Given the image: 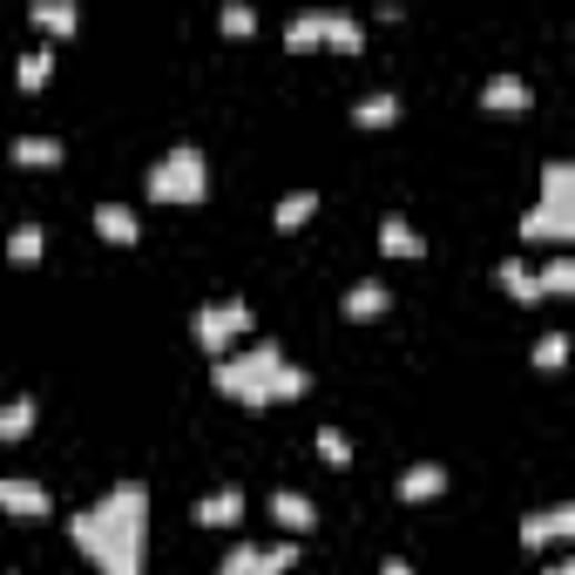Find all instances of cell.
<instances>
[{
    "mask_svg": "<svg viewBox=\"0 0 575 575\" xmlns=\"http://www.w3.org/2000/svg\"><path fill=\"white\" fill-rule=\"evenodd\" d=\"M68 535H75V548L89 555L102 575H142V555H149V487L142 480H116L102 502L68 515Z\"/></svg>",
    "mask_w": 575,
    "mask_h": 575,
    "instance_id": "cell-1",
    "label": "cell"
},
{
    "mask_svg": "<svg viewBox=\"0 0 575 575\" xmlns=\"http://www.w3.org/2000/svg\"><path fill=\"white\" fill-rule=\"evenodd\" d=\"M278 373H285V346L278 339H251L244 353H224L217 359V393L237 399V406H271Z\"/></svg>",
    "mask_w": 575,
    "mask_h": 575,
    "instance_id": "cell-2",
    "label": "cell"
},
{
    "mask_svg": "<svg viewBox=\"0 0 575 575\" xmlns=\"http://www.w3.org/2000/svg\"><path fill=\"white\" fill-rule=\"evenodd\" d=\"M149 197L156 204H204L210 197V162L197 142H170L149 162Z\"/></svg>",
    "mask_w": 575,
    "mask_h": 575,
    "instance_id": "cell-3",
    "label": "cell"
},
{
    "mask_svg": "<svg viewBox=\"0 0 575 575\" xmlns=\"http://www.w3.org/2000/svg\"><path fill=\"white\" fill-rule=\"evenodd\" d=\"M190 325H197V346L224 359L244 333H251V298H217V305H197V318H190Z\"/></svg>",
    "mask_w": 575,
    "mask_h": 575,
    "instance_id": "cell-4",
    "label": "cell"
},
{
    "mask_svg": "<svg viewBox=\"0 0 575 575\" xmlns=\"http://www.w3.org/2000/svg\"><path fill=\"white\" fill-rule=\"evenodd\" d=\"M285 41L291 48H311V41H333V48H359V21L346 8H305L285 21Z\"/></svg>",
    "mask_w": 575,
    "mask_h": 575,
    "instance_id": "cell-5",
    "label": "cell"
},
{
    "mask_svg": "<svg viewBox=\"0 0 575 575\" xmlns=\"http://www.w3.org/2000/svg\"><path fill=\"white\" fill-rule=\"evenodd\" d=\"M298 555H305L298 542H230L217 575H285V568H298Z\"/></svg>",
    "mask_w": 575,
    "mask_h": 575,
    "instance_id": "cell-6",
    "label": "cell"
},
{
    "mask_svg": "<svg viewBox=\"0 0 575 575\" xmlns=\"http://www.w3.org/2000/svg\"><path fill=\"white\" fill-rule=\"evenodd\" d=\"M0 508H8V515H48L54 495L41 480H28V474H8V480H0Z\"/></svg>",
    "mask_w": 575,
    "mask_h": 575,
    "instance_id": "cell-7",
    "label": "cell"
},
{
    "mask_svg": "<svg viewBox=\"0 0 575 575\" xmlns=\"http://www.w3.org/2000/svg\"><path fill=\"white\" fill-rule=\"evenodd\" d=\"M522 237H548V244H568L575 237V210L568 204H535L522 217Z\"/></svg>",
    "mask_w": 575,
    "mask_h": 575,
    "instance_id": "cell-8",
    "label": "cell"
},
{
    "mask_svg": "<svg viewBox=\"0 0 575 575\" xmlns=\"http://www.w3.org/2000/svg\"><path fill=\"white\" fill-rule=\"evenodd\" d=\"M568 535H575V508H542V515H522V548L568 542Z\"/></svg>",
    "mask_w": 575,
    "mask_h": 575,
    "instance_id": "cell-9",
    "label": "cell"
},
{
    "mask_svg": "<svg viewBox=\"0 0 575 575\" xmlns=\"http://www.w3.org/2000/svg\"><path fill=\"white\" fill-rule=\"evenodd\" d=\"M480 102L495 109V116H522V109L535 102V89H528L522 75H487V89H480Z\"/></svg>",
    "mask_w": 575,
    "mask_h": 575,
    "instance_id": "cell-10",
    "label": "cell"
},
{
    "mask_svg": "<svg viewBox=\"0 0 575 575\" xmlns=\"http://www.w3.org/2000/svg\"><path fill=\"white\" fill-rule=\"evenodd\" d=\"M271 515H278V528H291V535H311V528H318V508H311V495H298V487H278V495H271Z\"/></svg>",
    "mask_w": 575,
    "mask_h": 575,
    "instance_id": "cell-11",
    "label": "cell"
},
{
    "mask_svg": "<svg viewBox=\"0 0 575 575\" xmlns=\"http://www.w3.org/2000/svg\"><path fill=\"white\" fill-rule=\"evenodd\" d=\"M89 224H96L109 244H136V237H142V217H136L129 204H96V210H89Z\"/></svg>",
    "mask_w": 575,
    "mask_h": 575,
    "instance_id": "cell-12",
    "label": "cell"
},
{
    "mask_svg": "<svg viewBox=\"0 0 575 575\" xmlns=\"http://www.w3.org/2000/svg\"><path fill=\"white\" fill-rule=\"evenodd\" d=\"M379 251H386V258H420L427 237L406 224V217H379Z\"/></svg>",
    "mask_w": 575,
    "mask_h": 575,
    "instance_id": "cell-13",
    "label": "cell"
},
{
    "mask_svg": "<svg viewBox=\"0 0 575 575\" xmlns=\"http://www.w3.org/2000/svg\"><path fill=\"white\" fill-rule=\"evenodd\" d=\"M440 487H447V467H440V460H420V467L399 474V502H434Z\"/></svg>",
    "mask_w": 575,
    "mask_h": 575,
    "instance_id": "cell-14",
    "label": "cell"
},
{
    "mask_svg": "<svg viewBox=\"0 0 575 575\" xmlns=\"http://www.w3.org/2000/svg\"><path fill=\"white\" fill-rule=\"evenodd\" d=\"M237 515H244V487H217V495L197 502V522H204V528H230Z\"/></svg>",
    "mask_w": 575,
    "mask_h": 575,
    "instance_id": "cell-15",
    "label": "cell"
},
{
    "mask_svg": "<svg viewBox=\"0 0 575 575\" xmlns=\"http://www.w3.org/2000/svg\"><path fill=\"white\" fill-rule=\"evenodd\" d=\"M34 434V393H14L0 406V440H28Z\"/></svg>",
    "mask_w": 575,
    "mask_h": 575,
    "instance_id": "cell-16",
    "label": "cell"
},
{
    "mask_svg": "<svg viewBox=\"0 0 575 575\" xmlns=\"http://www.w3.org/2000/svg\"><path fill=\"white\" fill-rule=\"evenodd\" d=\"M14 162H28V170H54V162H61V136H14Z\"/></svg>",
    "mask_w": 575,
    "mask_h": 575,
    "instance_id": "cell-17",
    "label": "cell"
},
{
    "mask_svg": "<svg viewBox=\"0 0 575 575\" xmlns=\"http://www.w3.org/2000/svg\"><path fill=\"white\" fill-rule=\"evenodd\" d=\"M311 210H318V190H285L278 210H271V224L278 230H298V224H311Z\"/></svg>",
    "mask_w": 575,
    "mask_h": 575,
    "instance_id": "cell-18",
    "label": "cell"
},
{
    "mask_svg": "<svg viewBox=\"0 0 575 575\" xmlns=\"http://www.w3.org/2000/svg\"><path fill=\"white\" fill-rule=\"evenodd\" d=\"M386 305H393V291H386L379 278H366V285H353V291H346V318H379Z\"/></svg>",
    "mask_w": 575,
    "mask_h": 575,
    "instance_id": "cell-19",
    "label": "cell"
},
{
    "mask_svg": "<svg viewBox=\"0 0 575 575\" xmlns=\"http://www.w3.org/2000/svg\"><path fill=\"white\" fill-rule=\"evenodd\" d=\"M41 251H48V230H41V224H14V230H8V258H14V265H34Z\"/></svg>",
    "mask_w": 575,
    "mask_h": 575,
    "instance_id": "cell-20",
    "label": "cell"
},
{
    "mask_svg": "<svg viewBox=\"0 0 575 575\" xmlns=\"http://www.w3.org/2000/svg\"><path fill=\"white\" fill-rule=\"evenodd\" d=\"M393 116H399V96H386V89L359 96V109H353V122H359V129H386Z\"/></svg>",
    "mask_w": 575,
    "mask_h": 575,
    "instance_id": "cell-21",
    "label": "cell"
},
{
    "mask_svg": "<svg viewBox=\"0 0 575 575\" xmlns=\"http://www.w3.org/2000/svg\"><path fill=\"white\" fill-rule=\"evenodd\" d=\"M502 291H508V298H522V305H535V298H542V285H535V265L508 258V265H502Z\"/></svg>",
    "mask_w": 575,
    "mask_h": 575,
    "instance_id": "cell-22",
    "label": "cell"
},
{
    "mask_svg": "<svg viewBox=\"0 0 575 575\" xmlns=\"http://www.w3.org/2000/svg\"><path fill=\"white\" fill-rule=\"evenodd\" d=\"M48 75H54V48H28V54L14 61V81H21V89H41Z\"/></svg>",
    "mask_w": 575,
    "mask_h": 575,
    "instance_id": "cell-23",
    "label": "cell"
},
{
    "mask_svg": "<svg viewBox=\"0 0 575 575\" xmlns=\"http://www.w3.org/2000/svg\"><path fill=\"white\" fill-rule=\"evenodd\" d=\"M542 204H568L575 210V170H568V162H548V170H542Z\"/></svg>",
    "mask_w": 575,
    "mask_h": 575,
    "instance_id": "cell-24",
    "label": "cell"
},
{
    "mask_svg": "<svg viewBox=\"0 0 575 575\" xmlns=\"http://www.w3.org/2000/svg\"><path fill=\"white\" fill-rule=\"evenodd\" d=\"M34 28H48V34H68L75 28V0H34Z\"/></svg>",
    "mask_w": 575,
    "mask_h": 575,
    "instance_id": "cell-25",
    "label": "cell"
},
{
    "mask_svg": "<svg viewBox=\"0 0 575 575\" xmlns=\"http://www.w3.org/2000/svg\"><path fill=\"white\" fill-rule=\"evenodd\" d=\"M535 285H542V298H562V291H575V258H548V265L535 271Z\"/></svg>",
    "mask_w": 575,
    "mask_h": 575,
    "instance_id": "cell-26",
    "label": "cell"
},
{
    "mask_svg": "<svg viewBox=\"0 0 575 575\" xmlns=\"http://www.w3.org/2000/svg\"><path fill=\"white\" fill-rule=\"evenodd\" d=\"M217 21H224V34H251L258 28V8H251V0H224Z\"/></svg>",
    "mask_w": 575,
    "mask_h": 575,
    "instance_id": "cell-27",
    "label": "cell"
},
{
    "mask_svg": "<svg viewBox=\"0 0 575 575\" xmlns=\"http://www.w3.org/2000/svg\"><path fill=\"white\" fill-rule=\"evenodd\" d=\"M318 454L333 460V467H346V460H353V440H346L339 427H325V434H318Z\"/></svg>",
    "mask_w": 575,
    "mask_h": 575,
    "instance_id": "cell-28",
    "label": "cell"
},
{
    "mask_svg": "<svg viewBox=\"0 0 575 575\" xmlns=\"http://www.w3.org/2000/svg\"><path fill=\"white\" fill-rule=\"evenodd\" d=\"M568 359V339L562 333H542V346H535V366H562Z\"/></svg>",
    "mask_w": 575,
    "mask_h": 575,
    "instance_id": "cell-29",
    "label": "cell"
},
{
    "mask_svg": "<svg viewBox=\"0 0 575 575\" xmlns=\"http://www.w3.org/2000/svg\"><path fill=\"white\" fill-rule=\"evenodd\" d=\"M379 575H414V562H406V555H386V562H379Z\"/></svg>",
    "mask_w": 575,
    "mask_h": 575,
    "instance_id": "cell-30",
    "label": "cell"
},
{
    "mask_svg": "<svg viewBox=\"0 0 575 575\" xmlns=\"http://www.w3.org/2000/svg\"><path fill=\"white\" fill-rule=\"evenodd\" d=\"M542 575H575V562H548V568H542Z\"/></svg>",
    "mask_w": 575,
    "mask_h": 575,
    "instance_id": "cell-31",
    "label": "cell"
}]
</instances>
